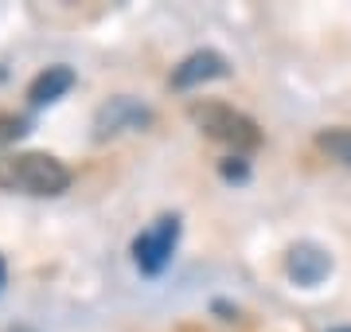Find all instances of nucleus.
Wrapping results in <instances>:
<instances>
[{"instance_id": "obj_1", "label": "nucleus", "mask_w": 351, "mask_h": 332, "mask_svg": "<svg viewBox=\"0 0 351 332\" xmlns=\"http://www.w3.org/2000/svg\"><path fill=\"white\" fill-rule=\"evenodd\" d=\"M0 188L20 195H63L71 188V168L51 153L0 156Z\"/></svg>"}, {"instance_id": "obj_2", "label": "nucleus", "mask_w": 351, "mask_h": 332, "mask_svg": "<svg viewBox=\"0 0 351 332\" xmlns=\"http://www.w3.org/2000/svg\"><path fill=\"white\" fill-rule=\"evenodd\" d=\"M188 117H191V126L199 129L203 137L219 141V145L234 149V153H250V149L262 145V129H258V121L246 117L242 110H234V106H226V102H211V98H207V102H191Z\"/></svg>"}, {"instance_id": "obj_3", "label": "nucleus", "mask_w": 351, "mask_h": 332, "mask_svg": "<svg viewBox=\"0 0 351 332\" xmlns=\"http://www.w3.org/2000/svg\"><path fill=\"white\" fill-rule=\"evenodd\" d=\"M176 243H180V215H160L149 230H141L133 239V262H137L141 274H164V266L172 262Z\"/></svg>"}, {"instance_id": "obj_4", "label": "nucleus", "mask_w": 351, "mask_h": 332, "mask_svg": "<svg viewBox=\"0 0 351 332\" xmlns=\"http://www.w3.org/2000/svg\"><path fill=\"white\" fill-rule=\"evenodd\" d=\"M152 110L145 102H137L133 94H117L106 106H98L94 114V141H110L117 133H133V129H149Z\"/></svg>"}, {"instance_id": "obj_5", "label": "nucleus", "mask_w": 351, "mask_h": 332, "mask_svg": "<svg viewBox=\"0 0 351 332\" xmlns=\"http://www.w3.org/2000/svg\"><path fill=\"white\" fill-rule=\"evenodd\" d=\"M226 75H230V63H226L219 51L203 47V51H191L188 59L172 71V86L191 90V86H203V82H215V78H226Z\"/></svg>"}, {"instance_id": "obj_6", "label": "nucleus", "mask_w": 351, "mask_h": 332, "mask_svg": "<svg viewBox=\"0 0 351 332\" xmlns=\"http://www.w3.org/2000/svg\"><path fill=\"white\" fill-rule=\"evenodd\" d=\"M285 266H289V278L297 281V285H320L332 274V254L316 243H297L289 250Z\"/></svg>"}, {"instance_id": "obj_7", "label": "nucleus", "mask_w": 351, "mask_h": 332, "mask_svg": "<svg viewBox=\"0 0 351 332\" xmlns=\"http://www.w3.org/2000/svg\"><path fill=\"white\" fill-rule=\"evenodd\" d=\"M75 86V71L71 67H47V71H39L36 78H32V86H27V102L32 106H51L59 102L66 90Z\"/></svg>"}, {"instance_id": "obj_8", "label": "nucleus", "mask_w": 351, "mask_h": 332, "mask_svg": "<svg viewBox=\"0 0 351 332\" xmlns=\"http://www.w3.org/2000/svg\"><path fill=\"white\" fill-rule=\"evenodd\" d=\"M316 145H320L336 165L351 168V129H324V133L316 137Z\"/></svg>"}, {"instance_id": "obj_9", "label": "nucleus", "mask_w": 351, "mask_h": 332, "mask_svg": "<svg viewBox=\"0 0 351 332\" xmlns=\"http://www.w3.org/2000/svg\"><path fill=\"white\" fill-rule=\"evenodd\" d=\"M27 133V126H24V117H16V114H4L0 110V149H8L12 141H20Z\"/></svg>"}, {"instance_id": "obj_10", "label": "nucleus", "mask_w": 351, "mask_h": 332, "mask_svg": "<svg viewBox=\"0 0 351 332\" xmlns=\"http://www.w3.org/2000/svg\"><path fill=\"white\" fill-rule=\"evenodd\" d=\"M223 176H226V180H239V184H242V180L250 176V168H246V161L230 156V161H223Z\"/></svg>"}, {"instance_id": "obj_11", "label": "nucleus", "mask_w": 351, "mask_h": 332, "mask_svg": "<svg viewBox=\"0 0 351 332\" xmlns=\"http://www.w3.org/2000/svg\"><path fill=\"white\" fill-rule=\"evenodd\" d=\"M4 281H8V270H4V258H0V289H4Z\"/></svg>"}, {"instance_id": "obj_12", "label": "nucleus", "mask_w": 351, "mask_h": 332, "mask_svg": "<svg viewBox=\"0 0 351 332\" xmlns=\"http://www.w3.org/2000/svg\"><path fill=\"white\" fill-rule=\"evenodd\" d=\"M12 332H32V329H12Z\"/></svg>"}]
</instances>
